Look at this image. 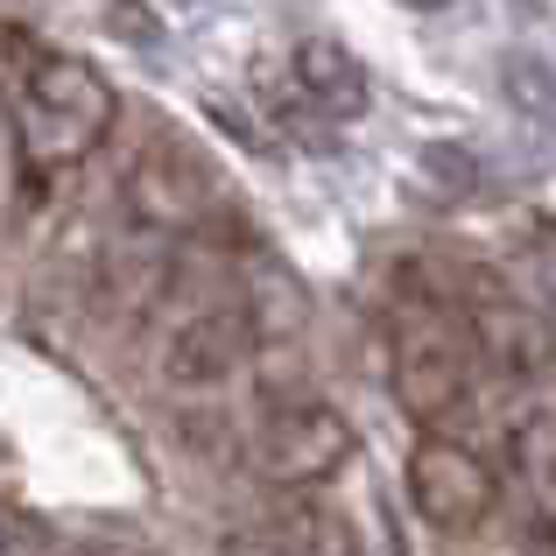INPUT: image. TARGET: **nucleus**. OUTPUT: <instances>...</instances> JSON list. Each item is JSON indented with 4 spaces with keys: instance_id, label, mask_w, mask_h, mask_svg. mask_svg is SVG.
Wrapping results in <instances>:
<instances>
[{
    "instance_id": "1",
    "label": "nucleus",
    "mask_w": 556,
    "mask_h": 556,
    "mask_svg": "<svg viewBox=\"0 0 556 556\" xmlns=\"http://www.w3.org/2000/svg\"><path fill=\"white\" fill-rule=\"evenodd\" d=\"M113 85L92 56L78 50H28L22 85H14V149H22L28 177H56V169H78L85 155L106 141L113 127Z\"/></svg>"
},
{
    "instance_id": "2",
    "label": "nucleus",
    "mask_w": 556,
    "mask_h": 556,
    "mask_svg": "<svg viewBox=\"0 0 556 556\" xmlns=\"http://www.w3.org/2000/svg\"><path fill=\"white\" fill-rule=\"evenodd\" d=\"M388 380H394L402 416L422 422V437H465L458 422L472 416V402H479L486 359H479L458 303H416V311L394 325Z\"/></svg>"
},
{
    "instance_id": "3",
    "label": "nucleus",
    "mask_w": 556,
    "mask_h": 556,
    "mask_svg": "<svg viewBox=\"0 0 556 556\" xmlns=\"http://www.w3.org/2000/svg\"><path fill=\"white\" fill-rule=\"evenodd\" d=\"M254 472L282 493H317L353 465V422L317 394H289L254 422Z\"/></svg>"
},
{
    "instance_id": "4",
    "label": "nucleus",
    "mask_w": 556,
    "mask_h": 556,
    "mask_svg": "<svg viewBox=\"0 0 556 556\" xmlns=\"http://www.w3.org/2000/svg\"><path fill=\"white\" fill-rule=\"evenodd\" d=\"M408 507L437 535H479L501 515V472L472 437H422L408 451Z\"/></svg>"
},
{
    "instance_id": "5",
    "label": "nucleus",
    "mask_w": 556,
    "mask_h": 556,
    "mask_svg": "<svg viewBox=\"0 0 556 556\" xmlns=\"http://www.w3.org/2000/svg\"><path fill=\"white\" fill-rule=\"evenodd\" d=\"M121 204L149 232H190L218 212V190L184 141H149V149H135V163L121 177Z\"/></svg>"
},
{
    "instance_id": "6",
    "label": "nucleus",
    "mask_w": 556,
    "mask_h": 556,
    "mask_svg": "<svg viewBox=\"0 0 556 556\" xmlns=\"http://www.w3.org/2000/svg\"><path fill=\"white\" fill-rule=\"evenodd\" d=\"M254 345H261V331L247 317V303H198L163 339V380L184 394H212L254 359Z\"/></svg>"
},
{
    "instance_id": "7",
    "label": "nucleus",
    "mask_w": 556,
    "mask_h": 556,
    "mask_svg": "<svg viewBox=\"0 0 556 556\" xmlns=\"http://www.w3.org/2000/svg\"><path fill=\"white\" fill-rule=\"evenodd\" d=\"M289 78H296V92L311 99L325 121H359L367 99H374L367 64H359L345 42H331V36H303L296 50H289Z\"/></svg>"
},
{
    "instance_id": "8",
    "label": "nucleus",
    "mask_w": 556,
    "mask_h": 556,
    "mask_svg": "<svg viewBox=\"0 0 556 556\" xmlns=\"http://www.w3.org/2000/svg\"><path fill=\"white\" fill-rule=\"evenodd\" d=\"M501 437H507V458H515V472L529 479L535 493H556V402H549L543 388L515 394Z\"/></svg>"
},
{
    "instance_id": "9",
    "label": "nucleus",
    "mask_w": 556,
    "mask_h": 556,
    "mask_svg": "<svg viewBox=\"0 0 556 556\" xmlns=\"http://www.w3.org/2000/svg\"><path fill=\"white\" fill-rule=\"evenodd\" d=\"M22 64H28V56L14 50V36L0 28V121L14 113V85H22Z\"/></svg>"
},
{
    "instance_id": "10",
    "label": "nucleus",
    "mask_w": 556,
    "mask_h": 556,
    "mask_svg": "<svg viewBox=\"0 0 556 556\" xmlns=\"http://www.w3.org/2000/svg\"><path fill=\"white\" fill-rule=\"evenodd\" d=\"M408 8H444V0H408Z\"/></svg>"
}]
</instances>
